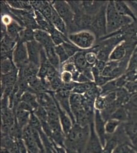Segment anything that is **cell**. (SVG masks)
Instances as JSON below:
<instances>
[{"label": "cell", "mask_w": 137, "mask_h": 153, "mask_svg": "<svg viewBox=\"0 0 137 153\" xmlns=\"http://www.w3.org/2000/svg\"><path fill=\"white\" fill-rule=\"evenodd\" d=\"M89 134V125L83 127L75 123L66 135L64 147L76 150L80 153H83L86 149Z\"/></svg>", "instance_id": "cell-1"}, {"label": "cell", "mask_w": 137, "mask_h": 153, "mask_svg": "<svg viewBox=\"0 0 137 153\" xmlns=\"http://www.w3.org/2000/svg\"><path fill=\"white\" fill-rule=\"evenodd\" d=\"M106 16L108 35L118 31L123 27L127 26L134 22L131 18L120 15L116 9L113 1L108 2Z\"/></svg>", "instance_id": "cell-2"}, {"label": "cell", "mask_w": 137, "mask_h": 153, "mask_svg": "<svg viewBox=\"0 0 137 153\" xmlns=\"http://www.w3.org/2000/svg\"><path fill=\"white\" fill-rule=\"evenodd\" d=\"M108 2H106L99 11L93 16L90 30L96 39H101L108 35L106 9Z\"/></svg>", "instance_id": "cell-3"}, {"label": "cell", "mask_w": 137, "mask_h": 153, "mask_svg": "<svg viewBox=\"0 0 137 153\" xmlns=\"http://www.w3.org/2000/svg\"><path fill=\"white\" fill-rule=\"evenodd\" d=\"M71 43L83 50L91 49L95 42V36L90 31H80L68 35Z\"/></svg>", "instance_id": "cell-4"}, {"label": "cell", "mask_w": 137, "mask_h": 153, "mask_svg": "<svg viewBox=\"0 0 137 153\" xmlns=\"http://www.w3.org/2000/svg\"><path fill=\"white\" fill-rule=\"evenodd\" d=\"M56 12L64 20L68 29L74 28L75 13L68 2L64 1H55L51 2Z\"/></svg>", "instance_id": "cell-5"}, {"label": "cell", "mask_w": 137, "mask_h": 153, "mask_svg": "<svg viewBox=\"0 0 137 153\" xmlns=\"http://www.w3.org/2000/svg\"><path fill=\"white\" fill-rule=\"evenodd\" d=\"M12 60L19 70L29 62L26 43L20 41L17 42L13 51Z\"/></svg>", "instance_id": "cell-6"}, {"label": "cell", "mask_w": 137, "mask_h": 153, "mask_svg": "<svg viewBox=\"0 0 137 153\" xmlns=\"http://www.w3.org/2000/svg\"><path fill=\"white\" fill-rule=\"evenodd\" d=\"M94 120V117L90 120L89 123L90 134L85 150L91 153H102L103 147L98 136L96 132Z\"/></svg>", "instance_id": "cell-7"}, {"label": "cell", "mask_w": 137, "mask_h": 153, "mask_svg": "<svg viewBox=\"0 0 137 153\" xmlns=\"http://www.w3.org/2000/svg\"><path fill=\"white\" fill-rule=\"evenodd\" d=\"M94 122L96 132L100 140L103 147H104L106 143L107 138V134L106 132V122L99 110L95 109Z\"/></svg>", "instance_id": "cell-8"}, {"label": "cell", "mask_w": 137, "mask_h": 153, "mask_svg": "<svg viewBox=\"0 0 137 153\" xmlns=\"http://www.w3.org/2000/svg\"><path fill=\"white\" fill-rule=\"evenodd\" d=\"M26 44L28 51L29 61L40 67V52L43 48V46L35 40L28 42Z\"/></svg>", "instance_id": "cell-9"}, {"label": "cell", "mask_w": 137, "mask_h": 153, "mask_svg": "<svg viewBox=\"0 0 137 153\" xmlns=\"http://www.w3.org/2000/svg\"><path fill=\"white\" fill-rule=\"evenodd\" d=\"M50 92L53 96L56 104L57 105V110L58 112L59 120L61 123V126L63 129V132H64V134L66 136L69 133L70 131L71 130V129L73 127V125H74L73 121L72 120L71 117H70L69 115L59 105L58 101L56 100L54 95H53V92Z\"/></svg>", "instance_id": "cell-10"}, {"label": "cell", "mask_w": 137, "mask_h": 153, "mask_svg": "<svg viewBox=\"0 0 137 153\" xmlns=\"http://www.w3.org/2000/svg\"><path fill=\"white\" fill-rule=\"evenodd\" d=\"M124 129L132 146L137 152V123L127 121L123 125Z\"/></svg>", "instance_id": "cell-11"}, {"label": "cell", "mask_w": 137, "mask_h": 153, "mask_svg": "<svg viewBox=\"0 0 137 153\" xmlns=\"http://www.w3.org/2000/svg\"><path fill=\"white\" fill-rule=\"evenodd\" d=\"M19 70L16 68L13 71L6 75L1 76V94L6 87L14 86L18 80Z\"/></svg>", "instance_id": "cell-12"}, {"label": "cell", "mask_w": 137, "mask_h": 153, "mask_svg": "<svg viewBox=\"0 0 137 153\" xmlns=\"http://www.w3.org/2000/svg\"><path fill=\"white\" fill-rule=\"evenodd\" d=\"M114 4L117 12L120 15L131 18L134 22H137V16L126 2L116 1H114Z\"/></svg>", "instance_id": "cell-13"}, {"label": "cell", "mask_w": 137, "mask_h": 153, "mask_svg": "<svg viewBox=\"0 0 137 153\" xmlns=\"http://www.w3.org/2000/svg\"><path fill=\"white\" fill-rule=\"evenodd\" d=\"M128 52L124 41L117 45L112 51L109 57V61H120L127 55Z\"/></svg>", "instance_id": "cell-14"}, {"label": "cell", "mask_w": 137, "mask_h": 153, "mask_svg": "<svg viewBox=\"0 0 137 153\" xmlns=\"http://www.w3.org/2000/svg\"><path fill=\"white\" fill-rule=\"evenodd\" d=\"M34 32L35 40L40 44L43 47L45 48L49 45H54L50 34L47 32L42 29H37L34 30Z\"/></svg>", "instance_id": "cell-15"}, {"label": "cell", "mask_w": 137, "mask_h": 153, "mask_svg": "<svg viewBox=\"0 0 137 153\" xmlns=\"http://www.w3.org/2000/svg\"><path fill=\"white\" fill-rule=\"evenodd\" d=\"M55 45H49L48 47L43 48L45 50L46 54L47 55V58L50 62L51 65L54 66L56 70L61 72V64L59 57L57 56V54L55 50Z\"/></svg>", "instance_id": "cell-16"}, {"label": "cell", "mask_w": 137, "mask_h": 153, "mask_svg": "<svg viewBox=\"0 0 137 153\" xmlns=\"http://www.w3.org/2000/svg\"><path fill=\"white\" fill-rule=\"evenodd\" d=\"M82 95L72 93L70 96V103L71 109L74 117L83 109L82 106Z\"/></svg>", "instance_id": "cell-17"}, {"label": "cell", "mask_w": 137, "mask_h": 153, "mask_svg": "<svg viewBox=\"0 0 137 153\" xmlns=\"http://www.w3.org/2000/svg\"><path fill=\"white\" fill-rule=\"evenodd\" d=\"M51 23L53 25L56 29L61 32L64 35L68 36V29L66 24L59 14L56 12L53 7L52 11V17L51 19Z\"/></svg>", "instance_id": "cell-18"}, {"label": "cell", "mask_w": 137, "mask_h": 153, "mask_svg": "<svg viewBox=\"0 0 137 153\" xmlns=\"http://www.w3.org/2000/svg\"><path fill=\"white\" fill-rule=\"evenodd\" d=\"M86 51H82L77 53L74 56L71 58L78 71L82 73L89 65L85 57Z\"/></svg>", "instance_id": "cell-19"}, {"label": "cell", "mask_w": 137, "mask_h": 153, "mask_svg": "<svg viewBox=\"0 0 137 153\" xmlns=\"http://www.w3.org/2000/svg\"><path fill=\"white\" fill-rule=\"evenodd\" d=\"M25 28L17 22L12 21L10 24L6 26V33L13 40L17 42L19 40V34Z\"/></svg>", "instance_id": "cell-20"}, {"label": "cell", "mask_w": 137, "mask_h": 153, "mask_svg": "<svg viewBox=\"0 0 137 153\" xmlns=\"http://www.w3.org/2000/svg\"><path fill=\"white\" fill-rule=\"evenodd\" d=\"M16 122L22 129L29 124L31 113L19 108H16L14 111Z\"/></svg>", "instance_id": "cell-21"}, {"label": "cell", "mask_w": 137, "mask_h": 153, "mask_svg": "<svg viewBox=\"0 0 137 153\" xmlns=\"http://www.w3.org/2000/svg\"><path fill=\"white\" fill-rule=\"evenodd\" d=\"M21 101L29 104L33 108L34 111L40 106L37 102V94L30 91L25 92L22 96Z\"/></svg>", "instance_id": "cell-22"}, {"label": "cell", "mask_w": 137, "mask_h": 153, "mask_svg": "<svg viewBox=\"0 0 137 153\" xmlns=\"http://www.w3.org/2000/svg\"><path fill=\"white\" fill-rule=\"evenodd\" d=\"M129 114L127 109L124 106L117 108L114 112L110 119L118 120L121 123H124L129 120Z\"/></svg>", "instance_id": "cell-23"}, {"label": "cell", "mask_w": 137, "mask_h": 153, "mask_svg": "<svg viewBox=\"0 0 137 153\" xmlns=\"http://www.w3.org/2000/svg\"><path fill=\"white\" fill-rule=\"evenodd\" d=\"M95 86L96 84L94 82H88L85 83H77L76 85L72 91V93L83 95Z\"/></svg>", "instance_id": "cell-24"}, {"label": "cell", "mask_w": 137, "mask_h": 153, "mask_svg": "<svg viewBox=\"0 0 137 153\" xmlns=\"http://www.w3.org/2000/svg\"><path fill=\"white\" fill-rule=\"evenodd\" d=\"M17 68L14 65L12 59L10 58L1 59V74L6 75Z\"/></svg>", "instance_id": "cell-25"}, {"label": "cell", "mask_w": 137, "mask_h": 153, "mask_svg": "<svg viewBox=\"0 0 137 153\" xmlns=\"http://www.w3.org/2000/svg\"><path fill=\"white\" fill-rule=\"evenodd\" d=\"M33 30L25 28L19 34V40L24 43L31 42L34 39V32Z\"/></svg>", "instance_id": "cell-26"}, {"label": "cell", "mask_w": 137, "mask_h": 153, "mask_svg": "<svg viewBox=\"0 0 137 153\" xmlns=\"http://www.w3.org/2000/svg\"><path fill=\"white\" fill-rule=\"evenodd\" d=\"M122 123L114 119H109L106 122V132L108 135L114 134Z\"/></svg>", "instance_id": "cell-27"}, {"label": "cell", "mask_w": 137, "mask_h": 153, "mask_svg": "<svg viewBox=\"0 0 137 153\" xmlns=\"http://www.w3.org/2000/svg\"><path fill=\"white\" fill-rule=\"evenodd\" d=\"M28 125L31 127L32 129L38 131L39 133L43 132L42 122L33 112H32L30 114Z\"/></svg>", "instance_id": "cell-28"}, {"label": "cell", "mask_w": 137, "mask_h": 153, "mask_svg": "<svg viewBox=\"0 0 137 153\" xmlns=\"http://www.w3.org/2000/svg\"><path fill=\"white\" fill-rule=\"evenodd\" d=\"M62 45L70 58L74 56L78 52L85 51L79 49V48L77 47L76 45H75L72 43L67 42H64Z\"/></svg>", "instance_id": "cell-29"}, {"label": "cell", "mask_w": 137, "mask_h": 153, "mask_svg": "<svg viewBox=\"0 0 137 153\" xmlns=\"http://www.w3.org/2000/svg\"><path fill=\"white\" fill-rule=\"evenodd\" d=\"M101 95V96H106V94H108L110 92L115 91L118 89L116 84L115 79L111 80L105 85L100 87Z\"/></svg>", "instance_id": "cell-30"}, {"label": "cell", "mask_w": 137, "mask_h": 153, "mask_svg": "<svg viewBox=\"0 0 137 153\" xmlns=\"http://www.w3.org/2000/svg\"><path fill=\"white\" fill-rule=\"evenodd\" d=\"M55 52L57 56L59 57V60L61 62V66L66 62L70 59V57L67 54L66 51L64 50L63 45H57L55 47Z\"/></svg>", "instance_id": "cell-31"}, {"label": "cell", "mask_w": 137, "mask_h": 153, "mask_svg": "<svg viewBox=\"0 0 137 153\" xmlns=\"http://www.w3.org/2000/svg\"><path fill=\"white\" fill-rule=\"evenodd\" d=\"M33 113L38 117L41 122H48V113L47 110L42 106H38V107L35 110Z\"/></svg>", "instance_id": "cell-32"}, {"label": "cell", "mask_w": 137, "mask_h": 153, "mask_svg": "<svg viewBox=\"0 0 137 153\" xmlns=\"http://www.w3.org/2000/svg\"><path fill=\"white\" fill-rule=\"evenodd\" d=\"M108 104L104 96L100 95L96 99L94 102L95 109L99 110L100 111H102L106 108Z\"/></svg>", "instance_id": "cell-33"}, {"label": "cell", "mask_w": 137, "mask_h": 153, "mask_svg": "<svg viewBox=\"0 0 137 153\" xmlns=\"http://www.w3.org/2000/svg\"><path fill=\"white\" fill-rule=\"evenodd\" d=\"M85 59L89 66H94L98 60L97 58V53L94 51L85 52Z\"/></svg>", "instance_id": "cell-34"}, {"label": "cell", "mask_w": 137, "mask_h": 153, "mask_svg": "<svg viewBox=\"0 0 137 153\" xmlns=\"http://www.w3.org/2000/svg\"><path fill=\"white\" fill-rule=\"evenodd\" d=\"M112 80L114 79L111 77L100 75L94 79V83H95L96 85L98 87H101Z\"/></svg>", "instance_id": "cell-35"}, {"label": "cell", "mask_w": 137, "mask_h": 153, "mask_svg": "<svg viewBox=\"0 0 137 153\" xmlns=\"http://www.w3.org/2000/svg\"><path fill=\"white\" fill-rule=\"evenodd\" d=\"M124 88L130 94H137V80L128 81L125 84Z\"/></svg>", "instance_id": "cell-36"}, {"label": "cell", "mask_w": 137, "mask_h": 153, "mask_svg": "<svg viewBox=\"0 0 137 153\" xmlns=\"http://www.w3.org/2000/svg\"><path fill=\"white\" fill-rule=\"evenodd\" d=\"M61 78L64 83H69L73 82V75L68 71H61Z\"/></svg>", "instance_id": "cell-37"}, {"label": "cell", "mask_w": 137, "mask_h": 153, "mask_svg": "<svg viewBox=\"0 0 137 153\" xmlns=\"http://www.w3.org/2000/svg\"><path fill=\"white\" fill-rule=\"evenodd\" d=\"M115 81H116L117 87L118 88H124L125 86V84L127 82V78L125 76V74L119 77H118L117 78L115 79Z\"/></svg>", "instance_id": "cell-38"}, {"label": "cell", "mask_w": 137, "mask_h": 153, "mask_svg": "<svg viewBox=\"0 0 137 153\" xmlns=\"http://www.w3.org/2000/svg\"><path fill=\"white\" fill-rule=\"evenodd\" d=\"M16 108H19V109L23 110H25L26 111L29 112L30 113L33 112V111H34V109L31 106H30L29 104H27V103H26V102H23V101H21L19 102Z\"/></svg>", "instance_id": "cell-39"}, {"label": "cell", "mask_w": 137, "mask_h": 153, "mask_svg": "<svg viewBox=\"0 0 137 153\" xmlns=\"http://www.w3.org/2000/svg\"><path fill=\"white\" fill-rule=\"evenodd\" d=\"M65 149H66V153H80L76 150H73V149H69V148H65Z\"/></svg>", "instance_id": "cell-40"}, {"label": "cell", "mask_w": 137, "mask_h": 153, "mask_svg": "<svg viewBox=\"0 0 137 153\" xmlns=\"http://www.w3.org/2000/svg\"><path fill=\"white\" fill-rule=\"evenodd\" d=\"M1 153H11L8 150H7L5 148H1Z\"/></svg>", "instance_id": "cell-41"}, {"label": "cell", "mask_w": 137, "mask_h": 153, "mask_svg": "<svg viewBox=\"0 0 137 153\" xmlns=\"http://www.w3.org/2000/svg\"><path fill=\"white\" fill-rule=\"evenodd\" d=\"M83 153H91L90 152L88 151H87V150H85V151L83 152Z\"/></svg>", "instance_id": "cell-42"}, {"label": "cell", "mask_w": 137, "mask_h": 153, "mask_svg": "<svg viewBox=\"0 0 137 153\" xmlns=\"http://www.w3.org/2000/svg\"><path fill=\"white\" fill-rule=\"evenodd\" d=\"M135 51L136 52H137V45H136V47L135 49Z\"/></svg>", "instance_id": "cell-43"}]
</instances>
